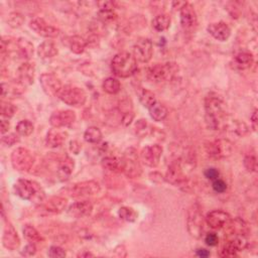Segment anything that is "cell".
Masks as SVG:
<instances>
[{
	"mask_svg": "<svg viewBox=\"0 0 258 258\" xmlns=\"http://www.w3.org/2000/svg\"><path fill=\"white\" fill-rule=\"evenodd\" d=\"M16 47H17V51H19L20 56L23 59L28 60L33 55V46L29 41L25 39H20L19 41H17Z\"/></svg>",
	"mask_w": 258,
	"mask_h": 258,
	"instance_id": "32",
	"label": "cell"
},
{
	"mask_svg": "<svg viewBox=\"0 0 258 258\" xmlns=\"http://www.w3.org/2000/svg\"><path fill=\"white\" fill-rule=\"evenodd\" d=\"M181 25L187 31H193L198 25V16L192 4L186 3L180 9Z\"/></svg>",
	"mask_w": 258,
	"mask_h": 258,
	"instance_id": "16",
	"label": "cell"
},
{
	"mask_svg": "<svg viewBox=\"0 0 258 258\" xmlns=\"http://www.w3.org/2000/svg\"><path fill=\"white\" fill-rule=\"evenodd\" d=\"M36 253H37V247H36V244H34V243H31V242H29V244H27V245L23 248V250L22 251V255H23V256H25V257L33 256Z\"/></svg>",
	"mask_w": 258,
	"mask_h": 258,
	"instance_id": "51",
	"label": "cell"
},
{
	"mask_svg": "<svg viewBox=\"0 0 258 258\" xmlns=\"http://www.w3.org/2000/svg\"><path fill=\"white\" fill-rule=\"evenodd\" d=\"M212 188H213V190L216 192V193H219V194H222V193H224L226 192L227 190V184L221 180V179H216L213 181L212 183Z\"/></svg>",
	"mask_w": 258,
	"mask_h": 258,
	"instance_id": "47",
	"label": "cell"
},
{
	"mask_svg": "<svg viewBox=\"0 0 258 258\" xmlns=\"http://www.w3.org/2000/svg\"><path fill=\"white\" fill-rule=\"evenodd\" d=\"M152 26L159 32L165 31L166 29L169 28L170 26V17L167 14L162 13L157 15L154 19L152 20Z\"/></svg>",
	"mask_w": 258,
	"mask_h": 258,
	"instance_id": "33",
	"label": "cell"
},
{
	"mask_svg": "<svg viewBox=\"0 0 258 258\" xmlns=\"http://www.w3.org/2000/svg\"><path fill=\"white\" fill-rule=\"evenodd\" d=\"M111 70L119 78H128L137 71V62L132 54L121 51L112 59Z\"/></svg>",
	"mask_w": 258,
	"mask_h": 258,
	"instance_id": "2",
	"label": "cell"
},
{
	"mask_svg": "<svg viewBox=\"0 0 258 258\" xmlns=\"http://www.w3.org/2000/svg\"><path fill=\"white\" fill-rule=\"evenodd\" d=\"M33 129H34L33 124L29 121V120H22V121L17 123L15 127L16 133L20 136H23V137H27L30 134H32Z\"/></svg>",
	"mask_w": 258,
	"mask_h": 258,
	"instance_id": "39",
	"label": "cell"
},
{
	"mask_svg": "<svg viewBox=\"0 0 258 258\" xmlns=\"http://www.w3.org/2000/svg\"><path fill=\"white\" fill-rule=\"evenodd\" d=\"M133 118H134V114L131 111L124 113L123 116H122V123H123V125L124 126L130 125V123L132 122Z\"/></svg>",
	"mask_w": 258,
	"mask_h": 258,
	"instance_id": "54",
	"label": "cell"
},
{
	"mask_svg": "<svg viewBox=\"0 0 258 258\" xmlns=\"http://www.w3.org/2000/svg\"><path fill=\"white\" fill-rule=\"evenodd\" d=\"M153 55V44L149 39L141 38L137 41L133 47V57L136 62L146 64Z\"/></svg>",
	"mask_w": 258,
	"mask_h": 258,
	"instance_id": "10",
	"label": "cell"
},
{
	"mask_svg": "<svg viewBox=\"0 0 258 258\" xmlns=\"http://www.w3.org/2000/svg\"><path fill=\"white\" fill-rule=\"evenodd\" d=\"M164 180L176 187H184L188 184L187 176L184 173L181 164L178 162L173 163L168 166Z\"/></svg>",
	"mask_w": 258,
	"mask_h": 258,
	"instance_id": "18",
	"label": "cell"
},
{
	"mask_svg": "<svg viewBox=\"0 0 258 258\" xmlns=\"http://www.w3.org/2000/svg\"><path fill=\"white\" fill-rule=\"evenodd\" d=\"M188 232L193 238L200 239L204 232V217L198 205H193L187 216Z\"/></svg>",
	"mask_w": 258,
	"mask_h": 258,
	"instance_id": "6",
	"label": "cell"
},
{
	"mask_svg": "<svg viewBox=\"0 0 258 258\" xmlns=\"http://www.w3.org/2000/svg\"><path fill=\"white\" fill-rule=\"evenodd\" d=\"M134 131L140 137H145L151 133L150 126L144 119L137 120L134 124Z\"/></svg>",
	"mask_w": 258,
	"mask_h": 258,
	"instance_id": "40",
	"label": "cell"
},
{
	"mask_svg": "<svg viewBox=\"0 0 258 258\" xmlns=\"http://www.w3.org/2000/svg\"><path fill=\"white\" fill-rule=\"evenodd\" d=\"M123 161V173L130 179H135L141 177L142 169L140 164V159L137 156V151L130 147L124 152Z\"/></svg>",
	"mask_w": 258,
	"mask_h": 258,
	"instance_id": "8",
	"label": "cell"
},
{
	"mask_svg": "<svg viewBox=\"0 0 258 258\" xmlns=\"http://www.w3.org/2000/svg\"><path fill=\"white\" fill-rule=\"evenodd\" d=\"M58 54H59L58 47L53 41H45L39 46L38 55L43 60L53 59Z\"/></svg>",
	"mask_w": 258,
	"mask_h": 258,
	"instance_id": "27",
	"label": "cell"
},
{
	"mask_svg": "<svg viewBox=\"0 0 258 258\" xmlns=\"http://www.w3.org/2000/svg\"><path fill=\"white\" fill-rule=\"evenodd\" d=\"M205 242L208 246H211V247L217 246L219 243V237L216 233L210 232L205 236Z\"/></svg>",
	"mask_w": 258,
	"mask_h": 258,
	"instance_id": "50",
	"label": "cell"
},
{
	"mask_svg": "<svg viewBox=\"0 0 258 258\" xmlns=\"http://www.w3.org/2000/svg\"><path fill=\"white\" fill-rule=\"evenodd\" d=\"M66 44L72 53L76 55L83 54L86 47H87V42L80 36H72L67 38Z\"/></svg>",
	"mask_w": 258,
	"mask_h": 258,
	"instance_id": "29",
	"label": "cell"
},
{
	"mask_svg": "<svg viewBox=\"0 0 258 258\" xmlns=\"http://www.w3.org/2000/svg\"><path fill=\"white\" fill-rule=\"evenodd\" d=\"M40 83L44 92L50 97H58L60 91L64 87V85L54 74L44 73L41 75Z\"/></svg>",
	"mask_w": 258,
	"mask_h": 258,
	"instance_id": "15",
	"label": "cell"
},
{
	"mask_svg": "<svg viewBox=\"0 0 258 258\" xmlns=\"http://www.w3.org/2000/svg\"><path fill=\"white\" fill-rule=\"evenodd\" d=\"M139 96H140L141 103L147 109L150 108L154 104V103L158 101L156 94L151 91H149V90H146V89H141V92L139 93Z\"/></svg>",
	"mask_w": 258,
	"mask_h": 258,
	"instance_id": "38",
	"label": "cell"
},
{
	"mask_svg": "<svg viewBox=\"0 0 258 258\" xmlns=\"http://www.w3.org/2000/svg\"><path fill=\"white\" fill-rule=\"evenodd\" d=\"M206 152L208 156L215 160L225 159L231 156L232 143L228 140H216L206 143Z\"/></svg>",
	"mask_w": 258,
	"mask_h": 258,
	"instance_id": "9",
	"label": "cell"
},
{
	"mask_svg": "<svg viewBox=\"0 0 258 258\" xmlns=\"http://www.w3.org/2000/svg\"><path fill=\"white\" fill-rule=\"evenodd\" d=\"M248 245L245 235H235L231 240L227 241L220 250L221 257H234L241 250H244Z\"/></svg>",
	"mask_w": 258,
	"mask_h": 258,
	"instance_id": "11",
	"label": "cell"
},
{
	"mask_svg": "<svg viewBox=\"0 0 258 258\" xmlns=\"http://www.w3.org/2000/svg\"><path fill=\"white\" fill-rule=\"evenodd\" d=\"M2 243H3V246L10 251L16 250L21 245L20 236L9 222H6V224L4 226Z\"/></svg>",
	"mask_w": 258,
	"mask_h": 258,
	"instance_id": "21",
	"label": "cell"
},
{
	"mask_svg": "<svg viewBox=\"0 0 258 258\" xmlns=\"http://www.w3.org/2000/svg\"><path fill=\"white\" fill-rule=\"evenodd\" d=\"M93 212V205L89 201L77 202L71 205L68 209V216L75 219H80L91 215Z\"/></svg>",
	"mask_w": 258,
	"mask_h": 258,
	"instance_id": "22",
	"label": "cell"
},
{
	"mask_svg": "<svg viewBox=\"0 0 258 258\" xmlns=\"http://www.w3.org/2000/svg\"><path fill=\"white\" fill-rule=\"evenodd\" d=\"M244 167L250 171V173H255L257 170V160L254 156H246L243 161Z\"/></svg>",
	"mask_w": 258,
	"mask_h": 258,
	"instance_id": "46",
	"label": "cell"
},
{
	"mask_svg": "<svg viewBox=\"0 0 258 258\" xmlns=\"http://www.w3.org/2000/svg\"><path fill=\"white\" fill-rule=\"evenodd\" d=\"M148 111H149L150 117L157 122L164 121V120L168 115V111L166 107L164 104H162V103H160L159 101H157L150 108H148Z\"/></svg>",
	"mask_w": 258,
	"mask_h": 258,
	"instance_id": "31",
	"label": "cell"
},
{
	"mask_svg": "<svg viewBox=\"0 0 258 258\" xmlns=\"http://www.w3.org/2000/svg\"><path fill=\"white\" fill-rule=\"evenodd\" d=\"M103 139L102 131L96 126H90L84 133V140L89 143H99Z\"/></svg>",
	"mask_w": 258,
	"mask_h": 258,
	"instance_id": "36",
	"label": "cell"
},
{
	"mask_svg": "<svg viewBox=\"0 0 258 258\" xmlns=\"http://www.w3.org/2000/svg\"><path fill=\"white\" fill-rule=\"evenodd\" d=\"M47 255L51 258H62V257H66L67 253L66 251L60 247V246H51L48 249Z\"/></svg>",
	"mask_w": 258,
	"mask_h": 258,
	"instance_id": "49",
	"label": "cell"
},
{
	"mask_svg": "<svg viewBox=\"0 0 258 258\" xmlns=\"http://www.w3.org/2000/svg\"><path fill=\"white\" fill-rule=\"evenodd\" d=\"M253 62L254 58L251 53L249 51H240L233 58L232 67L236 70L243 71L249 69L253 65Z\"/></svg>",
	"mask_w": 258,
	"mask_h": 258,
	"instance_id": "24",
	"label": "cell"
},
{
	"mask_svg": "<svg viewBox=\"0 0 258 258\" xmlns=\"http://www.w3.org/2000/svg\"><path fill=\"white\" fill-rule=\"evenodd\" d=\"M23 232L24 238L27 240L28 242L38 243V242H41L43 240L41 233L31 225H25Z\"/></svg>",
	"mask_w": 258,
	"mask_h": 258,
	"instance_id": "37",
	"label": "cell"
},
{
	"mask_svg": "<svg viewBox=\"0 0 258 258\" xmlns=\"http://www.w3.org/2000/svg\"><path fill=\"white\" fill-rule=\"evenodd\" d=\"M2 142L7 145V146H12L15 143H17L20 141L19 139V134L17 133H9L7 135H2V139H1Z\"/></svg>",
	"mask_w": 258,
	"mask_h": 258,
	"instance_id": "48",
	"label": "cell"
},
{
	"mask_svg": "<svg viewBox=\"0 0 258 258\" xmlns=\"http://www.w3.org/2000/svg\"><path fill=\"white\" fill-rule=\"evenodd\" d=\"M58 98L69 106L82 107L87 101V94L80 87L66 85L60 91Z\"/></svg>",
	"mask_w": 258,
	"mask_h": 258,
	"instance_id": "4",
	"label": "cell"
},
{
	"mask_svg": "<svg viewBox=\"0 0 258 258\" xmlns=\"http://www.w3.org/2000/svg\"><path fill=\"white\" fill-rule=\"evenodd\" d=\"M24 16L20 12H11L8 14L7 23L12 28H19L24 23Z\"/></svg>",
	"mask_w": 258,
	"mask_h": 258,
	"instance_id": "41",
	"label": "cell"
},
{
	"mask_svg": "<svg viewBox=\"0 0 258 258\" xmlns=\"http://www.w3.org/2000/svg\"><path fill=\"white\" fill-rule=\"evenodd\" d=\"M9 127H10V123H9V121H7V120L2 119V120H1V122H0V129H1L0 131H1V134H2V135H5V133L8 132Z\"/></svg>",
	"mask_w": 258,
	"mask_h": 258,
	"instance_id": "55",
	"label": "cell"
},
{
	"mask_svg": "<svg viewBox=\"0 0 258 258\" xmlns=\"http://www.w3.org/2000/svg\"><path fill=\"white\" fill-rule=\"evenodd\" d=\"M205 177L207 178L208 180H211V181H214L216 179L219 178L220 176V173H219V170L215 167H209L205 170V173H204Z\"/></svg>",
	"mask_w": 258,
	"mask_h": 258,
	"instance_id": "52",
	"label": "cell"
},
{
	"mask_svg": "<svg viewBox=\"0 0 258 258\" xmlns=\"http://www.w3.org/2000/svg\"><path fill=\"white\" fill-rule=\"evenodd\" d=\"M230 224L233 225V226H230L233 232V235H246L247 226L244 223V221L240 220V219H236L234 221L230 220Z\"/></svg>",
	"mask_w": 258,
	"mask_h": 258,
	"instance_id": "43",
	"label": "cell"
},
{
	"mask_svg": "<svg viewBox=\"0 0 258 258\" xmlns=\"http://www.w3.org/2000/svg\"><path fill=\"white\" fill-rule=\"evenodd\" d=\"M251 121L253 124V127L256 128V123H257V109H255L251 115Z\"/></svg>",
	"mask_w": 258,
	"mask_h": 258,
	"instance_id": "57",
	"label": "cell"
},
{
	"mask_svg": "<svg viewBox=\"0 0 258 258\" xmlns=\"http://www.w3.org/2000/svg\"><path fill=\"white\" fill-rule=\"evenodd\" d=\"M69 148H70V151L73 152L74 154H78L80 152V150L82 149V145L79 141H72L70 142V145H69Z\"/></svg>",
	"mask_w": 258,
	"mask_h": 258,
	"instance_id": "53",
	"label": "cell"
},
{
	"mask_svg": "<svg viewBox=\"0 0 258 258\" xmlns=\"http://www.w3.org/2000/svg\"><path fill=\"white\" fill-rule=\"evenodd\" d=\"M76 121V114L72 110L55 111L49 117V123L54 128L71 126Z\"/></svg>",
	"mask_w": 258,
	"mask_h": 258,
	"instance_id": "17",
	"label": "cell"
},
{
	"mask_svg": "<svg viewBox=\"0 0 258 258\" xmlns=\"http://www.w3.org/2000/svg\"><path fill=\"white\" fill-rule=\"evenodd\" d=\"M74 166H75V163L74 161L69 158V157H66L59 164V167H58V178L60 181L62 182H66L68 181L69 179H70L71 175L73 174V170H74Z\"/></svg>",
	"mask_w": 258,
	"mask_h": 258,
	"instance_id": "28",
	"label": "cell"
},
{
	"mask_svg": "<svg viewBox=\"0 0 258 258\" xmlns=\"http://www.w3.org/2000/svg\"><path fill=\"white\" fill-rule=\"evenodd\" d=\"M207 30L215 40L219 42H226L231 36V29L224 22L210 23L207 27Z\"/></svg>",
	"mask_w": 258,
	"mask_h": 258,
	"instance_id": "23",
	"label": "cell"
},
{
	"mask_svg": "<svg viewBox=\"0 0 258 258\" xmlns=\"http://www.w3.org/2000/svg\"><path fill=\"white\" fill-rule=\"evenodd\" d=\"M13 192L23 200L32 201L34 203H42L45 201V192L43 188L34 182L21 179L13 186Z\"/></svg>",
	"mask_w": 258,
	"mask_h": 258,
	"instance_id": "3",
	"label": "cell"
},
{
	"mask_svg": "<svg viewBox=\"0 0 258 258\" xmlns=\"http://www.w3.org/2000/svg\"><path fill=\"white\" fill-rule=\"evenodd\" d=\"M16 112V107L8 102L1 103V115L5 118H11Z\"/></svg>",
	"mask_w": 258,
	"mask_h": 258,
	"instance_id": "45",
	"label": "cell"
},
{
	"mask_svg": "<svg viewBox=\"0 0 258 258\" xmlns=\"http://www.w3.org/2000/svg\"><path fill=\"white\" fill-rule=\"evenodd\" d=\"M34 164V157L30 150L17 147L11 153V164L17 171H28Z\"/></svg>",
	"mask_w": 258,
	"mask_h": 258,
	"instance_id": "7",
	"label": "cell"
},
{
	"mask_svg": "<svg viewBox=\"0 0 258 258\" xmlns=\"http://www.w3.org/2000/svg\"><path fill=\"white\" fill-rule=\"evenodd\" d=\"M102 166L110 171H122L123 170V161H120L115 157H106L102 160Z\"/></svg>",
	"mask_w": 258,
	"mask_h": 258,
	"instance_id": "34",
	"label": "cell"
},
{
	"mask_svg": "<svg viewBox=\"0 0 258 258\" xmlns=\"http://www.w3.org/2000/svg\"><path fill=\"white\" fill-rule=\"evenodd\" d=\"M29 27L39 36L47 39H54L60 34V30L48 24L43 17H33L29 22Z\"/></svg>",
	"mask_w": 258,
	"mask_h": 258,
	"instance_id": "13",
	"label": "cell"
},
{
	"mask_svg": "<svg viewBox=\"0 0 258 258\" xmlns=\"http://www.w3.org/2000/svg\"><path fill=\"white\" fill-rule=\"evenodd\" d=\"M78 257H94V254L90 251H84V252L78 254Z\"/></svg>",
	"mask_w": 258,
	"mask_h": 258,
	"instance_id": "58",
	"label": "cell"
},
{
	"mask_svg": "<svg viewBox=\"0 0 258 258\" xmlns=\"http://www.w3.org/2000/svg\"><path fill=\"white\" fill-rule=\"evenodd\" d=\"M68 201L62 197H51L45 202L44 208L47 212L53 214H60L67 208Z\"/></svg>",
	"mask_w": 258,
	"mask_h": 258,
	"instance_id": "26",
	"label": "cell"
},
{
	"mask_svg": "<svg viewBox=\"0 0 258 258\" xmlns=\"http://www.w3.org/2000/svg\"><path fill=\"white\" fill-rule=\"evenodd\" d=\"M101 187L96 181H85L75 184L70 190V195L73 198H83L97 195Z\"/></svg>",
	"mask_w": 258,
	"mask_h": 258,
	"instance_id": "12",
	"label": "cell"
},
{
	"mask_svg": "<svg viewBox=\"0 0 258 258\" xmlns=\"http://www.w3.org/2000/svg\"><path fill=\"white\" fill-rule=\"evenodd\" d=\"M226 116L225 103L214 93H210L205 98L206 123L212 130H219Z\"/></svg>",
	"mask_w": 258,
	"mask_h": 258,
	"instance_id": "1",
	"label": "cell"
},
{
	"mask_svg": "<svg viewBox=\"0 0 258 258\" xmlns=\"http://www.w3.org/2000/svg\"><path fill=\"white\" fill-rule=\"evenodd\" d=\"M102 88H103V90H104V92H106L107 94L115 95V94L119 93L120 90H121V84H120V82L116 78L109 77V78L105 79L104 82H103Z\"/></svg>",
	"mask_w": 258,
	"mask_h": 258,
	"instance_id": "35",
	"label": "cell"
},
{
	"mask_svg": "<svg viewBox=\"0 0 258 258\" xmlns=\"http://www.w3.org/2000/svg\"><path fill=\"white\" fill-rule=\"evenodd\" d=\"M67 133L62 131L60 128H53L47 133L46 144L49 148H57L61 146L66 141Z\"/></svg>",
	"mask_w": 258,
	"mask_h": 258,
	"instance_id": "25",
	"label": "cell"
},
{
	"mask_svg": "<svg viewBox=\"0 0 258 258\" xmlns=\"http://www.w3.org/2000/svg\"><path fill=\"white\" fill-rule=\"evenodd\" d=\"M98 17L103 23H110L117 19V14L114 11V9L105 8V9H100L98 11Z\"/></svg>",
	"mask_w": 258,
	"mask_h": 258,
	"instance_id": "44",
	"label": "cell"
},
{
	"mask_svg": "<svg viewBox=\"0 0 258 258\" xmlns=\"http://www.w3.org/2000/svg\"><path fill=\"white\" fill-rule=\"evenodd\" d=\"M24 87L19 82L17 84L13 83H2L1 84V96L4 98H14L15 96L21 95L24 91Z\"/></svg>",
	"mask_w": 258,
	"mask_h": 258,
	"instance_id": "30",
	"label": "cell"
},
{
	"mask_svg": "<svg viewBox=\"0 0 258 258\" xmlns=\"http://www.w3.org/2000/svg\"><path fill=\"white\" fill-rule=\"evenodd\" d=\"M178 71V67L174 63L156 64L148 68L146 77L150 82L162 83L170 80Z\"/></svg>",
	"mask_w": 258,
	"mask_h": 258,
	"instance_id": "5",
	"label": "cell"
},
{
	"mask_svg": "<svg viewBox=\"0 0 258 258\" xmlns=\"http://www.w3.org/2000/svg\"><path fill=\"white\" fill-rule=\"evenodd\" d=\"M206 223L212 229H223L225 228L231 220L230 215L223 210L211 211L206 216Z\"/></svg>",
	"mask_w": 258,
	"mask_h": 258,
	"instance_id": "19",
	"label": "cell"
},
{
	"mask_svg": "<svg viewBox=\"0 0 258 258\" xmlns=\"http://www.w3.org/2000/svg\"><path fill=\"white\" fill-rule=\"evenodd\" d=\"M164 148L160 144L148 145L142 148L141 152V159L145 165L149 167H157L160 164Z\"/></svg>",
	"mask_w": 258,
	"mask_h": 258,
	"instance_id": "14",
	"label": "cell"
},
{
	"mask_svg": "<svg viewBox=\"0 0 258 258\" xmlns=\"http://www.w3.org/2000/svg\"><path fill=\"white\" fill-rule=\"evenodd\" d=\"M196 254L197 256L199 257H202V258H206V257H209L211 255V252L207 249L205 248H199L197 251H196Z\"/></svg>",
	"mask_w": 258,
	"mask_h": 258,
	"instance_id": "56",
	"label": "cell"
},
{
	"mask_svg": "<svg viewBox=\"0 0 258 258\" xmlns=\"http://www.w3.org/2000/svg\"><path fill=\"white\" fill-rule=\"evenodd\" d=\"M119 218L126 222H134L137 219V213L129 207H121L118 210Z\"/></svg>",
	"mask_w": 258,
	"mask_h": 258,
	"instance_id": "42",
	"label": "cell"
},
{
	"mask_svg": "<svg viewBox=\"0 0 258 258\" xmlns=\"http://www.w3.org/2000/svg\"><path fill=\"white\" fill-rule=\"evenodd\" d=\"M34 74H36V68H34V65L25 62L17 68L16 71L17 82L23 85L24 88L28 87V86L33 84Z\"/></svg>",
	"mask_w": 258,
	"mask_h": 258,
	"instance_id": "20",
	"label": "cell"
}]
</instances>
